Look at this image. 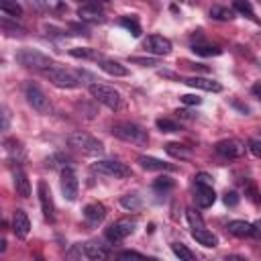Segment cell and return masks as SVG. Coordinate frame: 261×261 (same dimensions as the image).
Masks as SVG:
<instances>
[{
  "mask_svg": "<svg viewBox=\"0 0 261 261\" xmlns=\"http://www.w3.org/2000/svg\"><path fill=\"white\" fill-rule=\"evenodd\" d=\"M29 230H31V220H29L27 212L24 210H14V214H12V232L18 239H27Z\"/></svg>",
  "mask_w": 261,
  "mask_h": 261,
  "instance_id": "16",
  "label": "cell"
},
{
  "mask_svg": "<svg viewBox=\"0 0 261 261\" xmlns=\"http://www.w3.org/2000/svg\"><path fill=\"white\" fill-rule=\"evenodd\" d=\"M88 90H90V94H92V98H94L96 102L104 104V106L110 108V110H118V108L122 106V96H120V92L114 90V88H110V86H104V84H90Z\"/></svg>",
  "mask_w": 261,
  "mask_h": 261,
  "instance_id": "5",
  "label": "cell"
},
{
  "mask_svg": "<svg viewBox=\"0 0 261 261\" xmlns=\"http://www.w3.org/2000/svg\"><path fill=\"white\" fill-rule=\"evenodd\" d=\"M94 171L102 173V175H110V177H128L130 175V169L120 163V161H114V159H102V161H96L92 165Z\"/></svg>",
  "mask_w": 261,
  "mask_h": 261,
  "instance_id": "8",
  "label": "cell"
},
{
  "mask_svg": "<svg viewBox=\"0 0 261 261\" xmlns=\"http://www.w3.org/2000/svg\"><path fill=\"white\" fill-rule=\"evenodd\" d=\"M210 16L216 18V20H232V18H234V8L216 4V6L210 8Z\"/></svg>",
  "mask_w": 261,
  "mask_h": 261,
  "instance_id": "27",
  "label": "cell"
},
{
  "mask_svg": "<svg viewBox=\"0 0 261 261\" xmlns=\"http://www.w3.org/2000/svg\"><path fill=\"white\" fill-rule=\"evenodd\" d=\"M175 188V181L171 179V177H167V175H161V177H157L155 181H153V190L155 192H169V190H173Z\"/></svg>",
  "mask_w": 261,
  "mask_h": 261,
  "instance_id": "31",
  "label": "cell"
},
{
  "mask_svg": "<svg viewBox=\"0 0 261 261\" xmlns=\"http://www.w3.org/2000/svg\"><path fill=\"white\" fill-rule=\"evenodd\" d=\"M171 251L175 257H179V261H194L196 259V255L184 243H171Z\"/></svg>",
  "mask_w": 261,
  "mask_h": 261,
  "instance_id": "29",
  "label": "cell"
},
{
  "mask_svg": "<svg viewBox=\"0 0 261 261\" xmlns=\"http://www.w3.org/2000/svg\"><path fill=\"white\" fill-rule=\"evenodd\" d=\"M155 124H157V128L161 133H177L179 130V124L175 120H171V118H157Z\"/></svg>",
  "mask_w": 261,
  "mask_h": 261,
  "instance_id": "32",
  "label": "cell"
},
{
  "mask_svg": "<svg viewBox=\"0 0 261 261\" xmlns=\"http://www.w3.org/2000/svg\"><path fill=\"white\" fill-rule=\"evenodd\" d=\"M143 47L153 55H169L171 53V41L163 35H149L143 41Z\"/></svg>",
  "mask_w": 261,
  "mask_h": 261,
  "instance_id": "13",
  "label": "cell"
},
{
  "mask_svg": "<svg viewBox=\"0 0 261 261\" xmlns=\"http://www.w3.org/2000/svg\"><path fill=\"white\" fill-rule=\"evenodd\" d=\"M194 53L196 55H204V57H210V55H220L222 49L220 47H214V45H206V43H194Z\"/></svg>",
  "mask_w": 261,
  "mask_h": 261,
  "instance_id": "30",
  "label": "cell"
},
{
  "mask_svg": "<svg viewBox=\"0 0 261 261\" xmlns=\"http://www.w3.org/2000/svg\"><path fill=\"white\" fill-rule=\"evenodd\" d=\"M84 253H86V257L88 259H94V261H100V259H106L110 253H108V249L104 247V245H100V243H94V241H90V243H84Z\"/></svg>",
  "mask_w": 261,
  "mask_h": 261,
  "instance_id": "23",
  "label": "cell"
},
{
  "mask_svg": "<svg viewBox=\"0 0 261 261\" xmlns=\"http://www.w3.org/2000/svg\"><path fill=\"white\" fill-rule=\"evenodd\" d=\"M43 6H45L49 12H53V14H61V12L67 10L65 0H43Z\"/></svg>",
  "mask_w": 261,
  "mask_h": 261,
  "instance_id": "34",
  "label": "cell"
},
{
  "mask_svg": "<svg viewBox=\"0 0 261 261\" xmlns=\"http://www.w3.org/2000/svg\"><path fill=\"white\" fill-rule=\"evenodd\" d=\"M249 151H251L255 157L261 159V139H251V141H249Z\"/></svg>",
  "mask_w": 261,
  "mask_h": 261,
  "instance_id": "44",
  "label": "cell"
},
{
  "mask_svg": "<svg viewBox=\"0 0 261 261\" xmlns=\"http://www.w3.org/2000/svg\"><path fill=\"white\" fill-rule=\"evenodd\" d=\"M194 181H196V184H202V186H212L214 177H212L210 173H206V171H198V173L194 175Z\"/></svg>",
  "mask_w": 261,
  "mask_h": 261,
  "instance_id": "40",
  "label": "cell"
},
{
  "mask_svg": "<svg viewBox=\"0 0 261 261\" xmlns=\"http://www.w3.org/2000/svg\"><path fill=\"white\" fill-rule=\"evenodd\" d=\"M216 200V194H214V188L212 186H202V184H196V190H194V202L196 206L200 208H210Z\"/></svg>",
  "mask_w": 261,
  "mask_h": 261,
  "instance_id": "15",
  "label": "cell"
},
{
  "mask_svg": "<svg viewBox=\"0 0 261 261\" xmlns=\"http://www.w3.org/2000/svg\"><path fill=\"white\" fill-rule=\"evenodd\" d=\"M120 259H145L143 253H137V251H120L118 253Z\"/></svg>",
  "mask_w": 261,
  "mask_h": 261,
  "instance_id": "47",
  "label": "cell"
},
{
  "mask_svg": "<svg viewBox=\"0 0 261 261\" xmlns=\"http://www.w3.org/2000/svg\"><path fill=\"white\" fill-rule=\"evenodd\" d=\"M69 55L80 57V59H92V61L104 59L102 53H98L96 49H90V47H73V49H69Z\"/></svg>",
  "mask_w": 261,
  "mask_h": 261,
  "instance_id": "26",
  "label": "cell"
},
{
  "mask_svg": "<svg viewBox=\"0 0 261 261\" xmlns=\"http://www.w3.org/2000/svg\"><path fill=\"white\" fill-rule=\"evenodd\" d=\"M67 145L73 147V149H77V151H82L84 155H92V157L104 153V145H102L96 137H92V135H88V133H84V130H73V133H69V135H67Z\"/></svg>",
  "mask_w": 261,
  "mask_h": 261,
  "instance_id": "2",
  "label": "cell"
},
{
  "mask_svg": "<svg viewBox=\"0 0 261 261\" xmlns=\"http://www.w3.org/2000/svg\"><path fill=\"white\" fill-rule=\"evenodd\" d=\"M184 84H188L190 88H196V90H204V92H220V90H222L220 82L210 80V77H200V75L186 77V80H184Z\"/></svg>",
  "mask_w": 261,
  "mask_h": 261,
  "instance_id": "17",
  "label": "cell"
},
{
  "mask_svg": "<svg viewBox=\"0 0 261 261\" xmlns=\"http://www.w3.org/2000/svg\"><path fill=\"white\" fill-rule=\"evenodd\" d=\"M137 161L147 171H171V169H175L171 163H165V161H161L157 157H151V155H139Z\"/></svg>",
  "mask_w": 261,
  "mask_h": 261,
  "instance_id": "18",
  "label": "cell"
},
{
  "mask_svg": "<svg viewBox=\"0 0 261 261\" xmlns=\"http://www.w3.org/2000/svg\"><path fill=\"white\" fill-rule=\"evenodd\" d=\"M69 163H71V157H69V155H65V153H55L53 157H49V159H47V165H51V167H55V165L69 167Z\"/></svg>",
  "mask_w": 261,
  "mask_h": 261,
  "instance_id": "35",
  "label": "cell"
},
{
  "mask_svg": "<svg viewBox=\"0 0 261 261\" xmlns=\"http://www.w3.org/2000/svg\"><path fill=\"white\" fill-rule=\"evenodd\" d=\"M0 6H2V12L6 16H14V18L22 16V6L16 0H0Z\"/></svg>",
  "mask_w": 261,
  "mask_h": 261,
  "instance_id": "28",
  "label": "cell"
},
{
  "mask_svg": "<svg viewBox=\"0 0 261 261\" xmlns=\"http://www.w3.org/2000/svg\"><path fill=\"white\" fill-rule=\"evenodd\" d=\"M37 192H39V204H41V212H43L45 220L53 222V220H55V204H53L51 190H49V186H47L45 179H39V184H37Z\"/></svg>",
  "mask_w": 261,
  "mask_h": 261,
  "instance_id": "10",
  "label": "cell"
},
{
  "mask_svg": "<svg viewBox=\"0 0 261 261\" xmlns=\"http://www.w3.org/2000/svg\"><path fill=\"white\" fill-rule=\"evenodd\" d=\"M232 106H234V108H239L243 114H247V112H249V106H247V104H241V102H237V100H232Z\"/></svg>",
  "mask_w": 261,
  "mask_h": 261,
  "instance_id": "49",
  "label": "cell"
},
{
  "mask_svg": "<svg viewBox=\"0 0 261 261\" xmlns=\"http://www.w3.org/2000/svg\"><path fill=\"white\" fill-rule=\"evenodd\" d=\"M226 230L239 239H245V237H253V224L247 222V220H230L226 224Z\"/></svg>",
  "mask_w": 261,
  "mask_h": 261,
  "instance_id": "20",
  "label": "cell"
},
{
  "mask_svg": "<svg viewBox=\"0 0 261 261\" xmlns=\"http://www.w3.org/2000/svg\"><path fill=\"white\" fill-rule=\"evenodd\" d=\"M104 218H106V208H104V204H100V202H92V204H88V206L84 208V220H86L90 226H98V224H102Z\"/></svg>",
  "mask_w": 261,
  "mask_h": 261,
  "instance_id": "14",
  "label": "cell"
},
{
  "mask_svg": "<svg viewBox=\"0 0 261 261\" xmlns=\"http://www.w3.org/2000/svg\"><path fill=\"white\" fill-rule=\"evenodd\" d=\"M165 151L167 155H171L173 159H179V161H186V159H192V149L181 145V143H167L165 145Z\"/></svg>",
  "mask_w": 261,
  "mask_h": 261,
  "instance_id": "24",
  "label": "cell"
},
{
  "mask_svg": "<svg viewBox=\"0 0 261 261\" xmlns=\"http://www.w3.org/2000/svg\"><path fill=\"white\" fill-rule=\"evenodd\" d=\"M24 98H27L29 106L35 112H39V114H49L51 112V102L37 84H33V82L24 84Z\"/></svg>",
  "mask_w": 261,
  "mask_h": 261,
  "instance_id": "6",
  "label": "cell"
},
{
  "mask_svg": "<svg viewBox=\"0 0 261 261\" xmlns=\"http://www.w3.org/2000/svg\"><path fill=\"white\" fill-rule=\"evenodd\" d=\"M251 92H253V96H255V98H259V100H261V84H255V86L251 88Z\"/></svg>",
  "mask_w": 261,
  "mask_h": 261,
  "instance_id": "50",
  "label": "cell"
},
{
  "mask_svg": "<svg viewBox=\"0 0 261 261\" xmlns=\"http://www.w3.org/2000/svg\"><path fill=\"white\" fill-rule=\"evenodd\" d=\"M16 61H18L22 67H29V69H41V71H45V69H49L51 65H55L53 59H51L49 55L41 53L39 49H31V47H22V49H18V53H16Z\"/></svg>",
  "mask_w": 261,
  "mask_h": 261,
  "instance_id": "3",
  "label": "cell"
},
{
  "mask_svg": "<svg viewBox=\"0 0 261 261\" xmlns=\"http://www.w3.org/2000/svg\"><path fill=\"white\" fill-rule=\"evenodd\" d=\"M116 139L124 141V143H133V145H147L149 141V135L143 126H139L137 122H128V120H120V122H114L112 124V130H110Z\"/></svg>",
  "mask_w": 261,
  "mask_h": 261,
  "instance_id": "1",
  "label": "cell"
},
{
  "mask_svg": "<svg viewBox=\"0 0 261 261\" xmlns=\"http://www.w3.org/2000/svg\"><path fill=\"white\" fill-rule=\"evenodd\" d=\"M45 73V77L53 84V86H57V88H77L80 86V80H82V75L77 73V71H73V69H67V67H61V65H51L49 69H45L43 71Z\"/></svg>",
  "mask_w": 261,
  "mask_h": 261,
  "instance_id": "4",
  "label": "cell"
},
{
  "mask_svg": "<svg viewBox=\"0 0 261 261\" xmlns=\"http://www.w3.org/2000/svg\"><path fill=\"white\" fill-rule=\"evenodd\" d=\"M135 230H137V218L135 216H124V218H118L114 224H110L106 228V239L110 243H120L122 239L130 237Z\"/></svg>",
  "mask_w": 261,
  "mask_h": 261,
  "instance_id": "7",
  "label": "cell"
},
{
  "mask_svg": "<svg viewBox=\"0 0 261 261\" xmlns=\"http://www.w3.org/2000/svg\"><path fill=\"white\" fill-rule=\"evenodd\" d=\"M175 2H181V4H194L196 0H175Z\"/></svg>",
  "mask_w": 261,
  "mask_h": 261,
  "instance_id": "52",
  "label": "cell"
},
{
  "mask_svg": "<svg viewBox=\"0 0 261 261\" xmlns=\"http://www.w3.org/2000/svg\"><path fill=\"white\" fill-rule=\"evenodd\" d=\"M77 16L82 22H104L106 14L98 2H86L77 8Z\"/></svg>",
  "mask_w": 261,
  "mask_h": 261,
  "instance_id": "12",
  "label": "cell"
},
{
  "mask_svg": "<svg viewBox=\"0 0 261 261\" xmlns=\"http://www.w3.org/2000/svg\"><path fill=\"white\" fill-rule=\"evenodd\" d=\"M120 206L128 212H135V210H141L143 208V198L137 194V192H128L120 198Z\"/></svg>",
  "mask_w": 261,
  "mask_h": 261,
  "instance_id": "25",
  "label": "cell"
},
{
  "mask_svg": "<svg viewBox=\"0 0 261 261\" xmlns=\"http://www.w3.org/2000/svg\"><path fill=\"white\" fill-rule=\"evenodd\" d=\"M222 200H224V204H226V206L234 208V206L239 204V200H241V198H239V194H237L234 190H230V192H226V194H224V198H222Z\"/></svg>",
  "mask_w": 261,
  "mask_h": 261,
  "instance_id": "43",
  "label": "cell"
},
{
  "mask_svg": "<svg viewBox=\"0 0 261 261\" xmlns=\"http://www.w3.org/2000/svg\"><path fill=\"white\" fill-rule=\"evenodd\" d=\"M214 151L224 159H239L245 155V143L239 139H222L214 145Z\"/></svg>",
  "mask_w": 261,
  "mask_h": 261,
  "instance_id": "9",
  "label": "cell"
},
{
  "mask_svg": "<svg viewBox=\"0 0 261 261\" xmlns=\"http://www.w3.org/2000/svg\"><path fill=\"white\" fill-rule=\"evenodd\" d=\"M14 190L20 198H29L31 196V181L27 177V173L22 169H16L14 171Z\"/></svg>",
  "mask_w": 261,
  "mask_h": 261,
  "instance_id": "22",
  "label": "cell"
},
{
  "mask_svg": "<svg viewBox=\"0 0 261 261\" xmlns=\"http://www.w3.org/2000/svg\"><path fill=\"white\" fill-rule=\"evenodd\" d=\"M2 29H4L6 33H10V35H22V29H20V27H16V24H10L6 18L2 20Z\"/></svg>",
  "mask_w": 261,
  "mask_h": 261,
  "instance_id": "45",
  "label": "cell"
},
{
  "mask_svg": "<svg viewBox=\"0 0 261 261\" xmlns=\"http://www.w3.org/2000/svg\"><path fill=\"white\" fill-rule=\"evenodd\" d=\"M88 2H98V0H88Z\"/></svg>",
  "mask_w": 261,
  "mask_h": 261,
  "instance_id": "53",
  "label": "cell"
},
{
  "mask_svg": "<svg viewBox=\"0 0 261 261\" xmlns=\"http://www.w3.org/2000/svg\"><path fill=\"white\" fill-rule=\"evenodd\" d=\"M4 147H6V151H8L10 155H18V153L22 151V147H20V143H18L16 139H6V141H4Z\"/></svg>",
  "mask_w": 261,
  "mask_h": 261,
  "instance_id": "39",
  "label": "cell"
},
{
  "mask_svg": "<svg viewBox=\"0 0 261 261\" xmlns=\"http://www.w3.org/2000/svg\"><path fill=\"white\" fill-rule=\"evenodd\" d=\"M82 255H86V253H84V245H82V243H77L73 249H69V251H67V257H69V259H77V257H82Z\"/></svg>",
  "mask_w": 261,
  "mask_h": 261,
  "instance_id": "46",
  "label": "cell"
},
{
  "mask_svg": "<svg viewBox=\"0 0 261 261\" xmlns=\"http://www.w3.org/2000/svg\"><path fill=\"white\" fill-rule=\"evenodd\" d=\"M192 237H194L196 243H200V245H204V247H208V249H214V247L218 245V237H216L214 232L206 230L204 226H202V228H194V230H192Z\"/></svg>",
  "mask_w": 261,
  "mask_h": 261,
  "instance_id": "21",
  "label": "cell"
},
{
  "mask_svg": "<svg viewBox=\"0 0 261 261\" xmlns=\"http://www.w3.org/2000/svg\"><path fill=\"white\" fill-rule=\"evenodd\" d=\"M130 63H137L143 67H153V65H159V59L157 57H130Z\"/></svg>",
  "mask_w": 261,
  "mask_h": 261,
  "instance_id": "38",
  "label": "cell"
},
{
  "mask_svg": "<svg viewBox=\"0 0 261 261\" xmlns=\"http://www.w3.org/2000/svg\"><path fill=\"white\" fill-rule=\"evenodd\" d=\"M98 65H100V69L106 71L108 75H114V77H124V75H128L126 65H122V63H118V61H114V59H100Z\"/></svg>",
  "mask_w": 261,
  "mask_h": 261,
  "instance_id": "19",
  "label": "cell"
},
{
  "mask_svg": "<svg viewBox=\"0 0 261 261\" xmlns=\"http://www.w3.org/2000/svg\"><path fill=\"white\" fill-rule=\"evenodd\" d=\"M232 8H234L237 12H241V14L249 16V18H253V16H255V10H253V6H251V2H249V0H232Z\"/></svg>",
  "mask_w": 261,
  "mask_h": 261,
  "instance_id": "33",
  "label": "cell"
},
{
  "mask_svg": "<svg viewBox=\"0 0 261 261\" xmlns=\"http://www.w3.org/2000/svg\"><path fill=\"white\" fill-rule=\"evenodd\" d=\"M8 126H10V110L2 106V130H8Z\"/></svg>",
  "mask_w": 261,
  "mask_h": 261,
  "instance_id": "48",
  "label": "cell"
},
{
  "mask_svg": "<svg viewBox=\"0 0 261 261\" xmlns=\"http://www.w3.org/2000/svg\"><path fill=\"white\" fill-rule=\"evenodd\" d=\"M179 100H181L186 106H198V104H202V98L196 96V94H184V96H179Z\"/></svg>",
  "mask_w": 261,
  "mask_h": 261,
  "instance_id": "42",
  "label": "cell"
},
{
  "mask_svg": "<svg viewBox=\"0 0 261 261\" xmlns=\"http://www.w3.org/2000/svg\"><path fill=\"white\" fill-rule=\"evenodd\" d=\"M77 190H80V184H77V175L71 167H63L61 169V192H63V198L73 202L77 198Z\"/></svg>",
  "mask_w": 261,
  "mask_h": 261,
  "instance_id": "11",
  "label": "cell"
},
{
  "mask_svg": "<svg viewBox=\"0 0 261 261\" xmlns=\"http://www.w3.org/2000/svg\"><path fill=\"white\" fill-rule=\"evenodd\" d=\"M186 218H188V222H190L192 228H202V226H204V220H202V216L196 212V208H188V210H186Z\"/></svg>",
  "mask_w": 261,
  "mask_h": 261,
  "instance_id": "36",
  "label": "cell"
},
{
  "mask_svg": "<svg viewBox=\"0 0 261 261\" xmlns=\"http://www.w3.org/2000/svg\"><path fill=\"white\" fill-rule=\"evenodd\" d=\"M253 237H261V220H257L253 224Z\"/></svg>",
  "mask_w": 261,
  "mask_h": 261,
  "instance_id": "51",
  "label": "cell"
},
{
  "mask_svg": "<svg viewBox=\"0 0 261 261\" xmlns=\"http://www.w3.org/2000/svg\"><path fill=\"white\" fill-rule=\"evenodd\" d=\"M245 196H247L251 202H255V204L259 202V192H257V188H255L251 181H247V184H245Z\"/></svg>",
  "mask_w": 261,
  "mask_h": 261,
  "instance_id": "41",
  "label": "cell"
},
{
  "mask_svg": "<svg viewBox=\"0 0 261 261\" xmlns=\"http://www.w3.org/2000/svg\"><path fill=\"white\" fill-rule=\"evenodd\" d=\"M120 24H122L133 37H139V35H141V27H139V22H137L135 18H122Z\"/></svg>",
  "mask_w": 261,
  "mask_h": 261,
  "instance_id": "37",
  "label": "cell"
}]
</instances>
